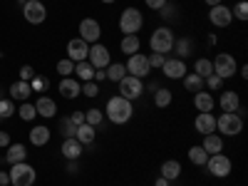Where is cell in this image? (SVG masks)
<instances>
[{
	"label": "cell",
	"mask_w": 248,
	"mask_h": 186,
	"mask_svg": "<svg viewBox=\"0 0 248 186\" xmlns=\"http://www.w3.org/2000/svg\"><path fill=\"white\" fill-rule=\"evenodd\" d=\"M132 117H134V105H132L129 99H124L119 94H114V97L107 99V105H105V119L109 124L122 127V124H127Z\"/></svg>",
	"instance_id": "1"
},
{
	"label": "cell",
	"mask_w": 248,
	"mask_h": 186,
	"mask_svg": "<svg viewBox=\"0 0 248 186\" xmlns=\"http://www.w3.org/2000/svg\"><path fill=\"white\" fill-rule=\"evenodd\" d=\"M174 30L169 28V25H161V28H156L152 35H149V47H152V52H159V55H169L171 52V47H174Z\"/></svg>",
	"instance_id": "2"
},
{
	"label": "cell",
	"mask_w": 248,
	"mask_h": 186,
	"mask_svg": "<svg viewBox=\"0 0 248 186\" xmlns=\"http://www.w3.org/2000/svg\"><path fill=\"white\" fill-rule=\"evenodd\" d=\"M144 28V15L139 8L129 5V8H124L122 15H119V30L122 35H139V30Z\"/></svg>",
	"instance_id": "3"
},
{
	"label": "cell",
	"mask_w": 248,
	"mask_h": 186,
	"mask_svg": "<svg viewBox=\"0 0 248 186\" xmlns=\"http://www.w3.org/2000/svg\"><path fill=\"white\" fill-rule=\"evenodd\" d=\"M216 132L233 139V137H238L243 132V119L236 112H223V114L216 117Z\"/></svg>",
	"instance_id": "4"
},
{
	"label": "cell",
	"mask_w": 248,
	"mask_h": 186,
	"mask_svg": "<svg viewBox=\"0 0 248 186\" xmlns=\"http://www.w3.org/2000/svg\"><path fill=\"white\" fill-rule=\"evenodd\" d=\"M211 65H214V75H218L221 79H231L238 72V62L231 52H218L211 60Z\"/></svg>",
	"instance_id": "5"
},
{
	"label": "cell",
	"mask_w": 248,
	"mask_h": 186,
	"mask_svg": "<svg viewBox=\"0 0 248 186\" xmlns=\"http://www.w3.org/2000/svg\"><path fill=\"white\" fill-rule=\"evenodd\" d=\"M8 174H10V184H13V186H32V184H35V179H37L35 167H30L28 161L13 164Z\"/></svg>",
	"instance_id": "6"
},
{
	"label": "cell",
	"mask_w": 248,
	"mask_h": 186,
	"mask_svg": "<svg viewBox=\"0 0 248 186\" xmlns=\"http://www.w3.org/2000/svg\"><path fill=\"white\" fill-rule=\"evenodd\" d=\"M203 167H206V171H209L211 176L226 179L233 171V161H231V156H226V154H211L209 159H206Z\"/></svg>",
	"instance_id": "7"
},
{
	"label": "cell",
	"mask_w": 248,
	"mask_h": 186,
	"mask_svg": "<svg viewBox=\"0 0 248 186\" xmlns=\"http://www.w3.org/2000/svg\"><path fill=\"white\" fill-rule=\"evenodd\" d=\"M117 85H119V97L129 99V102H134L144 94V79H139L134 75H127L124 79H119Z\"/></svg>",
	"instance_id": "8"
},
{
	"label": "cell",
	"mask_w": 248,
	"mask_h": 186,
	"mask_svg": "<svg viewBox=\"0 0 248 186\" xmlns=\"http://www.w3.org/2000/svg\"><path fill=\"white\" fill-rule=\"evenodd\" d=\"M77 32H79V37L85 40L87 45H94V43H99V37H102V25H99V20H94V17H82Z\"/></svg>",
	"instance_id": "9"
},
{
	"label": "cell",
	"mask_w": 248,
	"mask_h": 186,
	"mask_svg": "<svg viewBox=\"0 0 248 186\" xmlns=\"http://www.w3.org/2000/svg\"><path fill=\"white\" fill-rule=\"evenodd\" d=\"M124 67H127V75H134V77H139V79L149 77V72H152L147 55H141V52L129 55V57H127V62H124Z\"/></svg>",
	"instance_id": "10"
},
{
	"label": "cell",
	"mask_w": 248,
	"mask_h": 186,
	"mask_svg": "<svg viewBox=\"0 0 248 186\" xmlns=\"http://www.w3.org/2000/svg\"><path fill=\"white\" fill-rule=\"evenodd\" d=\"M87 62H90V65H92L94 70H107V65L112 62L109 47H107V45H102V43H94V45H90Z\"/></svg>",
	"instance_id": "11"
},
{
	"label": "cell",
	"mask_w": 248,
	"mask_h": 186,
	"mask_svg": "<svg viewBox=\"0 0 248 186\" xmlns=\"http://www.w3.org/2000/svg\"><path fill=\"white\" fill-rule=\"evenodd\" d=\"M23 15L30 25H43L47 20V8L40 3V0H28V3L23 5Z\"/></svg>",
	"instance_id": "12"
},
{
	"label": "cell",
	"mask_w": 248,
	"mask_h": 186,
	"mask_svg": "<svg viewBox=\"0 0 248 186\" xmlns=\"http://www.w3.org/2000/svg\"><path fill=\"white\" fill-rule=\"evenodd\" d=\"M161 72H164L167 79H184V75L189 72V67H186V60L167 55V60H164V65H161Z\"/></svg>",
	"instance_id": "13"
},
{
	"label": "cell",
	"mask_w": 248,
	"mask_h": 186,
	"mask_svg": "<svg viewBox=\"0 0 248 186\" xmlns=\"http://www.w3.org/2000/svg\"><path fill=\"white\" fill-rule=\"evenodd\" d=\"M209 23H211L214 28H229V25L233 23L231 8H229V5H223V3L209 8Z\"/></svg>",
	"instance_id": "14"
},
{
	"label": "cell",
	"mask_w": 248,
	"mask_h": 186,
	"mask_svg": "<svg viewBox=\"0 0 248 186\" xmlns=\"http://www.w3.org/2000/svg\"><path fill=\"white\" fill-rule=\"evenodd\" d=\"M194 129L203 137V134H214L216 132V117L214 112H199L194 117Z\"/></svg>",
	"instance_id": "15"
},
{
	"label": "cell",
	"mask_w": 248,
	"mask_h": 186,
	"mask_svg": "<svg viewBox=\"0 0 248 186\" xmlns=\"http://www.w3.org/2000/svg\"><path fill=\"white\" fill-rule=\"evenodd\" d=\"M87 52H90V45L82 37H72L70 43H67V60H72V62L87 60Z\"/></svg>",
	"instance_id": "16"
},
{
	"label": "cell",
	"mask_w": 248,
	"mask_h": 186,
	"mask_svg": "<svg viewBox=\"0 0 248 186\" xmlns=\"http://www.w3.org/2000/svg\"><path fill=\"white\" fill-rule=\"evenodd\" d=\"M35 112H37V117H43V119H52L57 114V102L52 97H47V94H40L35 99Z\"/></svg>",
	"instance_id": "17"
},
{
	"label": "cell",
	"mask_w": 248,
	"mask_h": 186,
	"mask_svg": "<svg viewBox=\"0 0 248 186\" xmlns=\"http://www.w3.org/2000/svg\"><path fill=\"white\" fill-rule=\"evenodd\" d=\"M57 90H60V94L65 97V99H75V97L82 94V82L77 77H62Z\"/></svg>",
	"instance_id": "18"
},
{
	"label": "cell",
	"mask_w": 248,
	"mask_h": 186,
	"mask_svg": "<svg viewBox=\"0 0 248 186\" xmlns=\"http://www.w3.org/2000/svg\"><path fill=\"white\" fill-rule=\"evenodd\" d=\"M50 137H52V132H50L47 124H35V127L30 129V134H28L32 147H45V144L50 141Z\"/></svg>",
	"instance_id": "19"
},
{
	"label": "cell",
	"mask_w": 248,
	"mask_h": 186,
	"mask_svg": "<svg viewBox=\"0 0 248 186\" xmlns=\"http://www.w3.org/2000/svg\"><path fill=\"white\" fill-rule=\"evenodd\" d=\"M171 52H174L179 60L191 57V55H194V40H191L189 35H181V37H176V40H174V47H171Z\"/></svg>",
	"instance_id": "20"
},
{
	"label": "cell",
	"mask_w": 248,
	"mask_h": 186,
	"mask_svg": "<svg viewBox=\"0 0 248 186\" xmlns=\"http://www.w3.org/2000/svg\"><path fill=\"white\" fill-rule=\"evenodd\" d=\"M214 107H216V102H214V92L201 90V92H196V94H194V109H196V112H214Z\"/></svg>",
	"instance_id": "21"
},
{
	"label": "cell",
	"mask_w": 248,
	"mask_h": 186,
	"mask_svg": "<svg viewBox=\"0 0 248 186\" xmlns=\"http://www.w3.org/2000/svg\"><path fill=\"white\" fill-rule=\"evenodd\" d=\"M218 107H221V112H236V109L241 107V94L233 92V90L221 92V97H218Z\"/></svg>",
	"instance_id": "22"
},
{
	"label": "cell",
	"mask_w": 248,
	"mask_h": 186,
	"mask_svg": "<svg viewBox=\"0 0 248 186\" xmlns=\"http://www.w3.org/2000/svg\"><path fill=\"white\" fill-rule=\"evenodd\" d=\"M82 144L75 139V137H70V139H65L62 141V147H60V152H62V156H65L67 161H77L79 156H82Z\"/></svg>",
	"instance_id": "23"
},
{
	"label": "cell",
	"mask_w": 248,
	"mask_h": 186,
	"mask_svg": "<svg viewBox=\"0 0 248 186\" xmlns=\"http://www.w3.org/2000/svg\"><path fill=\"white\" fill-rule=\"evenodd\" d=\"M201 147H203V152L206 154H221L223 152V139H221V134H203V141H201Z\"/></svg>",
	"instance_id": "24"
},
{
	"label": "cell",
	"mask_w": 248,
	"mask_h": 186,
	"mask_svg": "<svg viewBox=\"0 0 248 186\" xmlns=\"http://www.w3.org/2000/svg\"><path fill=\"white\" fill-rule=\"evenodd\" d=\"M32 94V87H30V82H23V79H17L10 85V99L15 102H28V97Z\"/></svg>",
	"instance_id": "25"
},
{
	"label": "cell",
	"mask_w": 248,
	"mask_h": 186,
	"mask_svg": "<svg viewBox=\"0 0 248 186\" xmlns=\"http://www.w3.org/2000/svg\"><path fill=\"white\" fill-rule=\"evenodd\" d=\"M28 159V149H25V144H10V147L5 149V161L10 164V167H13V164H20V161H25Z\"/></svg>",
	"instance_id": "26"
},
{
	"label": "cell",
	"mask_w": 248,
	"mask_h": 186,
	"mask_svg": "<svg viewBox=\"0 0 248 186\" xmlns=\"http://www.w3.org/2000/svg\"><path fill=\"white\" fill-rule=\"evenodd\" d=\"M159 176L169 179V181H176V179L181 176V161H176V159H167V161L161 164V169H159Z\"/></svg>",
	"instance_id": "27"
},
{
	"label": "cell",
	"mask_w": 248,
	"mask_h": 186,
	"mask_svg": "<svg viewBox=\"0 0 248 186\" xmlns=\"http://www.w3.org/2000/svg\"><path fill=\"white\" fill-rule=\"evenodd\" d=\"M94 127H92V124H79V127L75 129V139L82 144V147H90V144H94Z\"/></svg>",
	"instance_id": "28"
},
{
	"label": "cell",
	"mask_w": 248,
	"mask_h": 186,
	"mask_svg": "<svg viewBox=\"0 0 248 186\" xmlns=\"http://www.w3.org/2000/svg\"><path fill=\"white\" fill-rule=\"evenodd\" d=\"M119 50L127 55V57L134 55V52H139V50H141V40H139V35H122Z\"/></svg>",
	"instance_id": "29"
},
{
	"label": "cell",
	"mask_w": 248,
	"mask_h": 186,
	"mask_svg": "<svg viewBox=\"0 0 248 186\" xmlns=\"http://www.w3.org/2000/svg\"><path fill=\"white\" fill-rule=\"evenodd\" d=\"M181 82H184V90L191 92V94H196V92L203 90V77H199L196 72H186Z\"/></svg>",
	"instance_id": "30"
},
{
	"label": "cell",
	"mask_w": 248,
	"mask_h": 186,
	"mask_svg": "<svg viewBox=\"0 0 248 186\" xmlns=\"http://www.w3.org/2000/svg\"><path fill=\"white\" fill-rule=\"evenodd\" d=\"M79 82H90L94 79V67L90 65L87 60H82V62H75V72H72Z\"/></svg>",
	"instance_id": "31"
},
{
	"label": "cell",
	"mask_w": 248,
	"mask_h": 186,
	"mask_svg": "<svg viewBox=\"0 0 248 186\" xmlns=\"http://www.w3.org/2000/svg\"><path fill=\"white\" fill-rule=\"evenodd\" d=\"M174 102V92L171 90H167V87H159L156 92H154V107H159V109H167L169 105Z\"/></svg>",
	"instance_id": "32"
},
{
	"label": "cell",
	"mask_w": 248,
	"mask_h": 186,
	"mask_svg": "<svg viewBox=\"0 0 248 186\" xmlns=\"http://www.w3.org/2000/svg\"><path fill=\"white\" fill-rule=\"evenodd\" d=\"M105 72H107V79L109 82H119V79L127 77V67H124V62H109Z\"/></svg>",
	"instance_id": "33"
},
{
	"label": "cell",
	"mask_w": 248,
	"mask_h": 186,
	"mask_svg": "<svg viewBox=\"0 0 248 186\" xmlns=\"http://www.w3.org/2000/svg\"><path fill=\"white\" fill-rule=\"evenodd\" d=\"M194 72L199 75V77H209V75H214V65H211V60L209 57H199L196 62H194Z\"/></svg>",
	"instance_id": "34"
},
{
	"label": "cell",
	"mask_w": 248,
	"mask_h": 186,
	"mask_svg": "<svg viewBox=\"0 0 248 186\" xmlns=\"http://www.w3.org/2000/svg\"><path fill=\"white\" fill-rule=\"evenodd\" d=\"M206 159H209V154L203 152L201 144H194V147L189 149V161H191V164H196V167H203Z\"/></svg>",
	"instance_id": "35"
},
{
	"label": "cell",
	"mask_w": 248,
	"mask_h": 186,
	"mask_svg": "<svg viewBox=\"0 0 248 186\" xmlns=\"http://www.w3.org/2000/svg\"><path fill=\"white\" fill-rule=\"evenodd\" d=\"M85 122H87V124H92V127L97 129L99 124L105 122V112L97 109V107H92V109H87V112H85Z\"/></svg>",
	"instance_id": "36"
},
{
	"label": "cell",
	"mask_w": 248,
	"mask_h": 186,
	"mask_svg": "<svg viewBox=\"0 0 248 186\" xmlns=\"http://www.w3.org/2000/svg\"><path fill=\"white\" fill-rule=\"evenodd\" d=\"M231 15H233V20L246 23V20H248V3H246V0H238V3L231 8Z\"/></svg>",
	"instance_id": "37"
},
{
	"label": "cell",
	"mask_w": 248,
	"mask_h": 186,
	"mask_svg": "<svg viewBox=\"0 0 248 186\" xmlns=\"http://www.w3.org/2000/svg\"><path fill=\"white\" fill-rule=\"evenodd\" d=\"M159 13H161L159 17L164 20V23H171V20H176V17H179V8H176L174 3H167V5H164Z\"/></svg>",
	"instance_id": "38"
},
{
	"label": "cell",
	"mask_w": 248,
	"mask_h": 186,
	"mask_svg": "<svg viewBox=\"0 0 248 186\" xmlns=\"http://www.w3.org/2000/svg\"><path fill=\"white\" fill-rule=\"evenodd\" d=\"M13 114H15V102L8 99V97H3V99H0V122L13 117Z\"/></svg>",
	"instance_id": "39"
},
{
	"label": "cell",
	"mask_w": 248,
	"mask_h": 186,
	"mask_svg": "<svg viewBox=\"0 0 248 186\" xmlns=\"http://www.w3.org/2000/svg\"><path fill=\"white\" fill-rule=\"evenodd\" d=\"M17 114H20V119H23V122H32V119L37 117L35 105H30V102H23V105H20V109H17Z\"/></svg>",
	"instance_id": "40"
},
{
	"label": "cell",
	"mask_w": 248,
	"mask_h": 186,
	"mask_svg": "<svg viewBox=\"0 0 248 186\" xmlns=\"http://www.w3.org/2000/svg\"><path fill=\"white\" fill-rule=\"evenodd\" d=\"M223 82H226V79H221L218 75H209V77L203 79V90H209V92H218V90L223 87Z\"/></svg>",
	"instance_id": "41"
},
{
	"label": "cell",
	"mask_w": 248,
	"mask_h": 186,
	"mask_svg": "<svg viewBox=\"0 0 248 186\" xmlns=\"http://www.w3.org/2000/svg\"><path fill=\"white\" fill-rule=\"evenodd\" d=\"M72 72H75V62L67 60V57H62V60L57 62V75H62V77H72Z\"/></svg>",
	"instance_id": "42"
},
{
	"label": "cell",
	"mask_w": 248,
	"mask_h": 186,
	"mask_svg": "<svg viewBox=\"0 0 248 186\" xmlns=\"http://www.w3.org/2000/svg\"><path fill=\"white\" fill-rule=\"evenodd\" d=\"M30 87H32V92L43 94V92L50 87V79H47V77H40V75H35V77L30 79Z\"/></svg>",
	"instance_id": "43"
},
{
	"label": "cell",
	"mask_w": 248,
	"mask_h": 186,
	"mask_svg": "<svg viewBox=\"0 0 248 186\" xmlns=\"http://www.w3.org/2000/svg\"><path fill=\"white\" fill-rule=\"evenodd\" d=\"M75 129H77V127H75V124L70 122V117H62V119H60V134L65 137V139L75 137Z\"/></svg>",
	"instance_id": "44"
},
{
	"label": "cell",
	"mask_w": 248,
	"mask_h": 186,
	"mask_svg": "<svg viewBox=\"0 0 248 186\" xmlns=\"http://www.w3.org/2000/svg\"><path fill=\"white\" fill-rule=\"evenodd\" d=\"M82 94H85V97H97V94H99V85H97L94 79L82 82Z\"/></svg>",
	"instance_id": "45"
},
{
	"label": "cell",
	"mask_w": 248,
	"mask_h": 186,
	"mask_svg": "<svg viewBox=\"0 0 248 186\" xmlns=\"http://www.w3.org/2000/svg\"><path fill=\"white\" fill-rule=\"evenodd\" d=\"M147 60H149V67H152V70H161V65H164V60H167V55H159V52H152V55H147Z\"/></svg>",
	"instance_id": "46"
},
{
	"label": "cell",
	"mask_w": 248,
	"mask_h": 186,
	"mask_svg": "<svg viewBox=\"0 0 248 186\" xmlns=\"http://www.w3.org/2000/svg\"><path fill=\"white\" fill-rule=\"evenodd\" d=\"M35 77V70L30 67V65H23V67H20V79H23V82H30Z\"/></svg>",
	"instance_id": "47"
},
{
	"label": "cell",
	"mask_w": 248,
	"mask_h": 186,
	"mask_svg": "<svg viewBox=\"0 0 248 186\" xmlns=\"http://www.w3.org/2000/svg\"><path fill=\"white\" fill-rule=\"evenodd\" d=\"M167 3H169V0H144V5H147L149 10H156V13L167 5Z\"/></svg>",
	"instance_id": "48"
},
{
	"label": "cell",
	"mask_w": 248,
	"mask_h": 186,
	"mask_svg": "<svg viewBox=\"0 0 248 186\" xmlns=\"http://www.w3.org/2000/svg\"><path fill=\"white\" fill-rule=\"evenodd\" d=\"M70 122L75 124V127H79V124H85V112H79V109H77V112H72V114H70Z\"/></svg>",
	"instance_id": "49"
},
{
	"label": "cell",
	"mask_w": 248,
	"mask_h": 186,
	"mask_svg": "<svg viewBox=\"0 0 248 186\" xmlns=\"http://www.w3.org/2000/svg\"><path fill=\"white\" fill-rule=\"evenodd\" d=\"M10 144H13V141H10V134H8V132H0V149H8Z\"/></svg>",
	"instance_id": "50"
},
{
	"label": "cell",
	"mask_w": 248,
	"mask_h": 186,
	"mask_svg": "<svg viewBox=\"0 0 248 186\" xmlns=\"http://www.w3.org/2000/svg\"><path fill=\"white\" fill-rule=\"evenodd\" d=\"M94 82L99 85V82H107V72L105 70H94Z\"/></svg>",
	"instance_id": "51"
},
{
	"label": "cell",
	"mask_w": 248,
	"mask_h": 186,
	"mask_svg": "<svg viewBox=\"0 0 248 186\" xmlns=\"http://www.w3.org/2000/svg\"><path fill=\"white\" fill-rule=\"evenodd\" d=\"M67 174H79V167H77V161H67Z\"/></svg>",
	"instance_id": "52"
},
{
	"label": "cell",
	"mask_w": 248,
	"mask_h": 186,
	"mask_svg": "<svg viewBox=\"0 0 248 186\" xmlns=\"http://www.w3.org/2000/svg\"><path fill=\"white\" fill-rule=\"evenodd\" d=\"M154 186H171V181L164 179V176H156V179H154Z\"/></svg>",
	"instance_id": "53"
},
{
	"label": "cell",
	"mask_w": 248,
	"mask_h": 186,
	"mask_svg": "<svg viewBox=\"0 0 248 186\" xmlns=\"http://www.w3.org/2000/svg\"><path fill=\"white\" fill-rule=\"evenodd\" d=\"M10 184V174L8 171H0V186H8Z\"/></svg>",
	"instance_id": "54"
},
{
	"label": "cell",
	"mask_w": 248,
	"mask_h": 186,
	"mask_svg": "<svg viewBox=\"0 0 248 186\" xmlns=\"http://www.w3.org/2000/svg\"><path fill=\"white\" fill-rule=\"evenodd\" d=\"M203 3H206V5H209V8H214V5H221V3H223V0H203Z\"/></svg>",
	"instance_id": "55"
},
{
	"label": "cell",
	"mask_w": 248,
	"mask_h": 186,
	"mask_svg": "<svg viewBox=\"0 0 248 186\" xmlns=\"http://www.w3.org/2000/svg\"><path fill=\"white\" fill-rule=\"evenodd\" d=\"M216 43H218V37L211 32V35H209V45H216Z\"/></svg>",
	"instance_id": "56"
},
{
	"label": "cell",
	"mask_w": 248,
	"mask_h": 186,
	"mask_svg": "<svg viewBox=\"0 0 248 186\" xmlns=\"http://www.w3.org/2000/svg\"><path fill=\"white\" fill-rule=\"evenodd\" d=\"M102 3H105V5H112V3H117V0H102Z\"/></svg>",
	"instance_id": "57"
},
{
	"label": "cell",
	"mask_w": 248,
	"mask_h": 186,
	"mask_svg": "<svg viewBox=\"0 0 248 186\" xmlns=\"http://www.w3.org/2000/svg\"><path fill=\"white\" fill-rule=\"evenodd\" d=\"M15 3H20V5H25V3H28V0H15Z\"/></svg>",
	"instance_id": "58"
},
{
	"label": "cell",
	"mask_w": 248,
	"mask_h": 186,
	"mask_svg": "<svg viewBox=\"0 0 248 186\" xmlns=\"http://www.w3.org/2000/svg\"><path fill=\"white\" fill-rule=\"evenodd\" d=\"M0 99H3V92H0Z\"/></svg>",
	"instance_id": "59"
},
{
	"label": "cell",
	"mask_w": 248,
	"mask_h": 186,
	"mask_svg": "<svg viewBox=\"0 0 248 186\" xmlns=\"http://www.w3.org/2000/svg\"><path fill=\"white\" fill-rule=\"evenodd\" d=\"M0 60H3V52H0Z\"/></svg>",
	"instance_id": "60"
},
{
	"label": "cell",
	"mask_w": 248,
	"mask_h": 186,
	"mask_svg": "<svg viewBox=\"0 0 248 186\" xmlns=\"http://www.w3.org/2000/svg\"><path fill=\"white\" fill-rule=\"evenodd\" d=\"M40 3H43V0H40Z\"/></svg>",
	"instance_id": "61"
}]
</instances>
